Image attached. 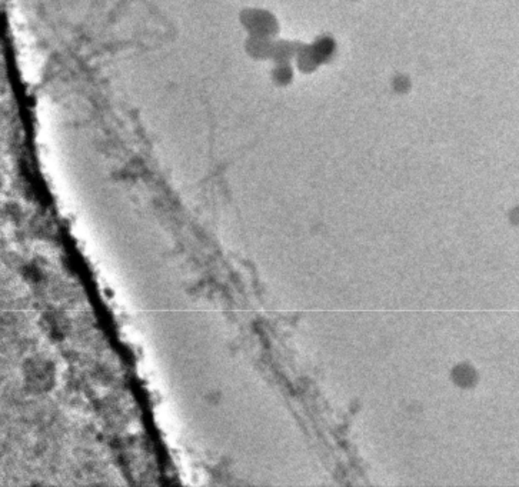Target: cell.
<instances>
[{"instance_id":"cell-1","label":"cell","mask_w":519,"mask_h":487,"mask_svg":"<svg viewBox=\"0 0 519 487\" xmlns=\"http://www.w3.org/2000/svg\"><path fill=\"white\" fill-rule=\"evenodd\" d=\"M452 377H453L456 385L468 388V386L472 385L473 372L471 370V367H468L465 365H461L458 367H455V370L452 372Z\"/></svg>"}]
</instances>
